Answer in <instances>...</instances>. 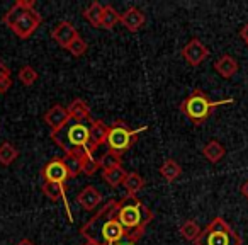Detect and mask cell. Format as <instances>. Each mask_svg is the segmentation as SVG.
<instances>
[{
	"mask_svg": "<svg viewBox=\"0 0 248 245\" xmlns=\"http://www.w3.org/2000/svg\"><path fill=\"white\" fill-rule=\"evenodd\" d=\"M202 155L206 157V160H209L211 163H217L224 155H226V150L216 140H211L209 143H206L202 148Z\"/></svg>",
	"mask_w": 248,
	"mask_h": 245,
	"instance_id": "obj_20",
	"label": "cell"
},
{
	"mask_svg": "<svg viewBox=\"0 0 248 245\" xmlns=\"http://www.w3.org/2000/svg\"><path fill=\"white\" fill-rule=\"evenodd\" d=\"M146 130H148V126H141V128L133 130L128 123L117 119L109 126V135H107L106 143H107V147H109L110 152L123 157V153L128 152V150L136 143L138 136L141 135L143 131H146Z\"/></svg>",
	"mask_w": 248,
	"mask_h": 245,
	"instance_id": "obj_5",
	"label": "cell"
},
{
	"mask_svg": "<svg viewBox=\"0 0 248 245\" xmlns=\"http://www.w3.org/2000/svg\"><path fill=\"white\" fill-rule=\"evenodd\" d=\"M240 36H241V39H243L245 43H248V24H245L243 28H241Z\"/></svg>",
	"mask_w": 248,
	"mask_h": 245,
	"instance_id": "obj_34",
	"label": "cell"
},
{
	"mask_svg": "<svg viewBox=\"0 0 248 245\" xmlns=\"http://www.w3.org/2000/svg\"><path fill=\"white\" fill-rule=\"evenodd\" d=\"M43 193H45V196L49 197L51 201L63 199V203H65V206H66V211H68V216H70V220H72V213H70L68 201H66V187H65V184L45 182V184H43Z\"/></svg>",
	"mask_w": 248,
	"mask_h": 245,
	"instance_id": "obj_17",
	"label": "cell"
},
{
	"mask_svg": "<svg viewBox=\"0 0 248 245\" xmlns=\"http://www.w3.org/2000/svg\"><path fill=\"white\" fill-rule=\"evenodd\" d=\"M247 46H248V43H247Z\"/></svg>",
	"mask_w": 248,
	"mask_h": 245,
	"instance_id": "obj_38",
	"label": "cell"
},
{
	"mask_svg": "<svg viewBox=\"0 0 248 245\" xmlns=\"http://www.w3.org/2000/svg\"><path fill=\"white\" fill-rule=\"evenodd\" d=\"M51 140L63 150L65 153H95L90 148V131L89 125L77 123L70 119L60 131L51 133Z\"/></svg>",
	"mask_w": 248,
	"mask_h": 245,
	"instance_id": "obj_2",
	"label": "cell"
},
{
	"mask_svg": "<svg viewBox=\"0 0 248 245\" xmlns=\"http://www.w3.org/2000/svg\"><path fill=\"white\" fill-rule=\"evenodd\" d=\"M16 245H34V242L29 240V238H22V240H19Z\"/></svg>",
	"mask_w": 248,
	"mask_h": 245,
	"instance_id": "obj_36",
	"label": "cell"
},
{
	"mask_svg": "<svg viewBox=\"0 0 248 245\" xmlns=\"http://www.w3.org/2000/svg\"><path fill=\"white\" fill-rule=\"evenodd\" d=\"M102 11L104 5H100L99 2H92L89 7L83 11V19L89 22L92 28L100 29V21H102Z\"/></svg>",
	"mask_w": 248,
	"mask_h": 245,
	"instance_id": "obj_21",
	"label": "cell"
},
{
	"mask_svg": "<svg viewBox=\"0 0 248 245\" xmlns=\"http://www.w3.org/2000/svg\"><path fill=\"white\" fill-rule=\"evenodd\" d=\"M145 184H146V180H145V177H141V174L128 172V176H126V179H124V182H123V187L126 189V194L136 196V194L145 187Z\"/></svg>",
	"mask_w": 248,
	"mask_h": 245,
	"instance_id": "obj_19",
	"label": "cell"
},
{
	"mask_svg": "<svg viewBox=\"0 0 248 245\" xmlns=\"http://www.w3.org/2000/svg\"><path fill=\"white\" fill-rule=\"evenodd\" d=\"M68 111V116L72 121H77V123H85V121H92L90 119V107L89 104L83 99H73L72 102L66 107Z\"/></svg>",
	"mask_w": 248,
	"mask_h": 245,
	"instance_id": "obj_15",
	"label": "cell"
},
{
	"mask_svg": "<svg viewBox=\"0 0 248 245\" xmlns=\"http://www.w3.org/2000/svg\"><path fill=\"white\" fill-rule=\"evenodd\" d=\"M99 159L93 157V153H85L82 155V174L85 176H93L99 170Z\"/></svg>",
	"mask_w": 248,
	"mask_h": 245,
	"instance_id": "obj_28",
	"label": "cell"
},
{
	"mask_svg": "<svg viewBox=\"0 0 248 245\" xmlns=\"http://www.w3.org/2000/svg\"><path fill=\"white\" fill-rule=\"evenodd\" d=\"M38 77H39L38 72H36L31 65H24L19 70V80H21L22 85H26V87H31L32 83L38 80Z\"/></svg>",
	"mask_w": 248,
	"mask_h": 245,
	"instance_id": "obj_29",
	"label": "cell"
},
{
	"mask_svg": "<svg viewBox=\"0 0 248 245\" xmlns=\"http://www.w3.org/2000/svg\"><path fill=\"white\" fill-rule=\"evenodd\" d=\"M214 70L223 79H231L238 72V62L231 55H223L214 62Z\"/></svg>",
	"mask_w": 248,
	"mask_h": 245,
	"instance_id": "obj_16",
	"label": "cell"
},
{
	"mask_svg": "<svg viewBox=\"0 0 248 245\" xmlns=\"http://www.w3.org/2000/svg\"><path fill=\"white\" fill-rule=\"evenodd\" d=\"M41 177L45 179V182H58V184H65L70 179L65 163H63V159L49 160L41 169Z\"/></svg>",
	"mask_w": 248,
	"mask_h": 245,
	"instance_id": "obj_8",
	"label": "cell"
},
{
	"mask_svg": "<svg viewBox=\"0 0 248 245\" xmlns=\"http://www.w3.org/2000/svg\"><path fill=\"white\" fill-rule=\"evenodd\" d=\"M34 5H36V0H17V2L4 14V24L12 29V26H14L26 12L34 9Z\"/></svg>",
	"mask_w": 248,
	"mask_h": 245,
	"instance_id": "obj_12",
	"label": "cell"
},
{
	"mask_svg": "<svg viewBox=\"0 0 248 245\" xmlns=\"http://www.w3.org/2000/svg\"><path fill=\"white\" fill-rule=\"evenodd\" d=\"M126 176H128V172L123 169V165L121 167H116V169H110V170H106V172H102V177L104 180H106L107 184H109L110 187H119L123 186L124 179H126Z\"/></svg>",
	"mask_w": 248,
	"mask_h": 245,
	"instance_id": "obj_23",
	"label": "cell"
},
{
	"mask_svg": "<svg viewBox=\"0 0 248 245\" xmlns=\"http://www.w3.org/2000/svg\"><path fill=\"white\" fill-rule=\"evenodd\" d=\"M138 240H140V237H136V235L126 233L116 245H136V242H138Z\"/></svg>",
	"mask_w": 248,
	"mask_h": 245,
	"instance_id": "obj_31",
	"label": "cell"
},
{
	"mask_svg": "<svg viewBox=\"0 0 248 245\" xmlns=\"http://www.w3.org/2000/svg\"><path fill=\"white\" fill-rule=\"evenodd\" d=\"M121 19V14L116 11V9L112 7L110 4L104 5V11H102V21H100V28L102 29H107V31H110V29L114 28V26L119 22Z\"/></svg>",
	"mask_w": 248,
	"mask_h": 245,
	"instance_id": "obj_24",
	"label": "cell"
},
{
	"mask_svg": "<svg viewBox=\"0 0 248 245\" xmlns=\"http://www.w3.org/2000/svg\"><path fill=\"white\" fill-rule=\"evenodd\" d=\"M83 155H85V153H83ZM63 163H65L70 179H73V177H77L78 174H82V155H77V153H65Z\"/></svg>",
	"mask_w": 248,
	"mask_h": 245,
	"instance_id": "obj_22",
	"label": "cell"
},
{
	"mask_svg": "<svg viewBox=\"0 0 248 245\" xmlns=\"http://www.w3.org/2000/svg\"><path fill=\"white\" fill-rule=\"evenodd\" d=\"M241 237L230 227L224 218L216 216L196 238L194 245H241Z\"/></svg>",
	"mask_w": 248,
	"mask_h": 245,
	"instance_id": "obj_4",
	"label": "cell"
},
{
	"mask_svg": "<svg viewBox=\"0 0 248 245\" xmlns=\"http://www.w3.org/2000/svg\"><path fill=\"white\" fill-rule=\"evenodd\" d=\"M241 194H243V196L247 197V201H248V180H245V184L241 186Z\"/></svg>",
	"mask_w": 248,
	"mask_h": 245,
	"instance_id": "obj_35",
	"label": "cell"
},
{
	"mask_svg": "<svg viewBox=\"0 0 248 245\" xmlns=\"http://www.w3.org/2000/svg\"><path fill=\"white\" fill-rule=\"evenodd\" d=\"M155 218L152 210L145 206L136 196H126L117 201L116 206V220L128 233H133L141 238L145 235V228L150 221Z\"/></svg>",
	"mask_w": 248,
	"mask_h": 245,
	"instance_id": "obj_1",
	"label": "cell"
},
{
	"mask_svg": "<svg viewBox=\"0 0 248 245\" xmlns=\"http://www.w3.org/2000/svg\"><path fill=\"white\" fill-rule=\"evenodd\" d=\"M90 131V148L92 152H95L100 145L107 142V135H109V126L100 119H92L89 125Z\"/></svg>",
	"mask_w": 248,
	"mask_h": 245,
	"instance_id": "obj_14",
	"label": "cell"
},
{
	"mask_svg": "<svg viewBox=\"0 0 248 245\" xmlns=\"http://www.w3.org/2000/svg\"><path fill=\"white\" fill-rule=\"evenodd\" d=\"M182 56L190 66H199L209 56V49L204 46L199 38H192L182 48Z\"/></svg>",
	"mask_w": 248,
	"mask_h": 245,
	"instance_id": "obj_7",
	"label": "cell"
},
{
	"mask_svg": "<svg viewBox=\"0 0 248 245\" xmlns=\"http://www.w3.org/2000/svg\"><path fill=\"white\" fill-rule=\"evenodd\" d=\"M160 174H162V177L167 180V182L172 184L182 176V165H180L177 160L167 159L165 162L162 163V167H160Z\"/></svg>",
	"mask_w": 248,
	"mask_h": 245,
	"instance_id": "obj_18",
	"label": "cell"
},
{
	"mask_svg": "<svg viewBox=\"0 0 248 245\" xmlns=\"http://www.w3.org/2000/svg\"><path fill=\"white\" fill-rule=\"evenodd\" d=\"M85 245H100L97 240H87V244Z\"/></svg>",
	"mask_w": 248,
	"mask_h": 245,
	"instance_id": "obj_37",
	"label": "cell"
},
{
	"mask_svg": "<svg viewBox=\"0 0 248 245\" xmlns=\"http://www.w3.org/2000/svg\"><path fill=\"white\" fill-rule=\"evenodd\" d=\"M17 157H19V150L11 142H4L0 145V163L4 167L14 163Z\"/></svg>",
	"mask_w": 248,
	"mask_h": 245,
	"instance_id": "obj_25",
	"label": "cell"
},
{
	"mask_svg": "<svg viewBox=\"0 0 248 245\" xmlns=\"http://www.w3.org/2000/svg\"><path fill=\"white\" fill-rule=\"evenodd\" d=\"M41 22H43L41 14H39L38 11H34V9H31V11L26 12V14L12 26V33H14L17 38L28 39L34 34L36 29L41 26Z\"/></svg>",
	"mask_w": 248,
	"mask_h": 245,
	"instance_id": "obj_6",
	"label": "cell"
},
{
	"mask_svg": "<svg viewBox=\"0 0 248 245\" xmlns=\"http://www.w3.org/2000/svg\"><path fill=\"white\" fill-rule=\"evenodd\" d=\"M43 119H45V123L49 126L51 133H56V131H60L66 123H68L70 116H68L66 107H63L62 104H55V106H51L48 111H46V114H45Z\"/></svg>",
	"mask_w": 248,
	"mask_h": 245,
	"instance_id": "obj_10",
	"label": "cell"
},
{
	"mask_svg": "<svg viewBox=\"0 0 248 245\" xmlns=\"http://www.w3.org/2000/svg\"><path fill=\"white\" fill-rule=\"evenodd\" d=\"M78 36L80 34H78V31H77V28L68 21L58 22V24H56L55 28H53V31H51V38L65 49L68 48V46L73 43V39H77Z\"/></svg>",
	"mask_w": 248,
	"mask_h": 245,
	"instance_id": "obj_9",
	"label": "cell"
},
{
	"mask_svg": "<svg viewBox=\"0 0 248 245\" xmlns=\"http://www.w3.org/2000/svg\"><path fill=\"white\" fill-rule=\"evenodd\" d=\"M121 163H123V160H121V155L110 152V150H107V152L99 159V167L102 169V172H106V170H110V169H116V167H121Z\"/></svg>",
	"mask_w": 248,
	"mask_h": 245,
	"instance_id": "obj_27",
	"label": "cell"
},
{
	"mask_svg": "<svg viewBox=\"0 0 248 245\" xmlns=\"http://www.w3.org/2000/svg\"><path fill=\"white\" fill-rule=\"evenodd\" d=\"M11 79V68L4 62H0V80Z\"/></svg>",
	"mask_w": 248,
	"mask_h": 245,
	"instance_id": "obj_32",
	"label": "cell"
},
{
	"mask_svg": "<svg viewBox=\"0 0 248 245\" xmlns=\"http://www.w3.org/2000/svg\"><path fill=\"white\" fill-rule=\"evenodd\" d=\"M66 49H68L72 56H75V58H80V56H83L87 53V49H89V45H87V41L82 38V36H78L77 39H73V43Z\"/></svg>",
	"mask_w": 248,
	"mask_h": 245,
	"instance_id": "obj_30",
	"label": "cell"
},
{
	"mask_svg": "<svg viewBox=\"0 0 248 245\" xmlns=\"http://www.w3.org/2000/svg\"><path fill=\"white\" fill-rule=\"evenodd\" d=\"M179 231H180V235H182V237L186 238V240L196 242V238L201 235V227L197 225V221L187 220V221H184V223L180 225Z\"/></svg>",
	"mask_w": 248,
	"mask_h": 245,
	"instance_id": "obj_26",
	"label": "cell"
},
{
	"mask_svg": "<svg viewBox=\"0 0 248 245\" xmlns=\"http://www.w3.org/2000/svg\"><path fill=\"white\" fill-rule=\"evenodd\" d=\"M12 87V79L0 80V94H5Z\"/></svg>",
	"mask_w": 248,
	"mask_h": 245,
	"instance_id": "obj_33",
	"label": "cell"
},
{
	"mask_svg": "<svg viewBox=\"0 0 248 245\" xmlns=\"http://www.w3.org/2000/svg\"><path fill=\"white\" fill-rule=\"evenodd\" d=\"M233 99H224V100H211V97L207 96L204 90L201 89H196L189 97L180 102L179 109L192 121L196 126H201L204 125L211 116H213L214 109L223 104H231Z\"/></svg>",
	"mask_w": 248,
	"mask_h": 245,
	"instance_id": "obj_3",
	"label": "cell"
},
{
	"mask_svg": "<svg viewBox=\"0 0 248 245\" xmlns=\"http://www.w3.org/2000/svg\"><path fill=\"white\" fill-rule=\"evenodd\" d=\"M77 203L83 208L85 211H93L97 206H100L102 203V194L95 186H87L77 196Z\"/></svg>",
	"mask_w": 248,
	"mask_h": 245,
	"instance_id": "obj_11",
	"label": "cell"
},
{
	"mask_svg": "<svg viewBox=\"0 0 248 245\" xmlns=\"http://www.w3.org/2000/svg\"><path fill=\"white\" fill-rule=\"evenodd\" d=\"M145 21H146L145 14H143L138 7H129L128 11L121 14V19H119V22L128 29L129 33H138L140 29L145 26Z\"/></svg>",
	"mask_w": 248,
	"mask_h": 245,
	"instance_id": "obj_13",
	"label": "cell"
}]
</instances>
